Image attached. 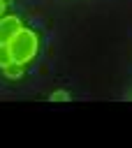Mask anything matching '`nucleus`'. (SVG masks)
<instances>
[{
    "instance_id": "obj_1",
    "label": "nucleus",
    "mask_w": 132,
    "mask_h": 148,
    "mask_svg": "<svg viewBox=\"0 0 132 148\" xmlns=\"http://www.w3.org/2000/svg\"><path fill=\"white\" fill-rule=\"evenodd\" d=\"M7 46H9V53H12V60H16V62L25 65V62H30V60L37 56L39 39H37V35H35L32 30L21 28V30H19L9 42H7Z\"/></svg>"
},
{
    "instance_id": "obj_2",
    "label": "nucleus",
    "mask_w": 132,
    "mask_h": 148,
    "mask_svg": "<svg viewBox=\"0 0 132 148\" xmlns=\"http://www.w3.org/2000/svg\"><path fill=\"white\" fill-rule=\"evenodd\" d=\"M23 25H21V18L19 16H0V42L2 44H7L19 30H21Z\"/></svg>"
},
{
    "instance_id": "obj_3",
    "label": "nucleus",
    "mask_w": 132,
    "mask_h": 148,
    "mask_svg": "<svg viewBox=\"0 0 132 148\" xmlns=\"http://www.w3.org/2000/svg\"><path fill=\"white\" fill-rule=\"evenodd\" d=\"M2 72H5V76H7V79L16 81V79H21V76H23V65H21V62H16V60H12V62H7V65L2 67Z\"/></svg>"
},
{
    "instance_id": "obj_4",
    "label": "nucleus",
    "mask_w": 132,
    "mask_h": 148,
    "mask_svg": "<svg viewBox=\"0 0 132 148\" xmlns=\"http://www.w3.org/2000/svg\"><path fill=\"white\" fill-rule=\"evenodd\" d=\"M7 62H12V53H9V46L0 42V69H2Z\"/></svg>"
},
{
    "instance_id": "obj_5",
    "label": "nucleus",
    "mask_w": 132,
    "mask_h": 148,
    "mask_svg": "<svg viewBox=\"0 0 132 148\" xmlns=\"http://www.w3.org/2000/svg\"><path fill=\"white\" fill-rule=\"evenodd\" d=\"M49 99H51V102H67L69 95H67V90H56V92H51Z\"/></svg>"
},
{
    "instance_id": "obj_6",
    "label": "nucleus",
    "mask_w": 132,
    "mask_h": 148,
    "mask_svg": "<svg viewBox=\"0 0 132 148\" xmlns=\"http://www.w3.org/2000/svg\"><path fill=\"white\" fill-rule=\"evenodd\" d=\"M5 7H7V2H5V0H0V16L5 14Z\"/></svg>"
}]
</instances>
